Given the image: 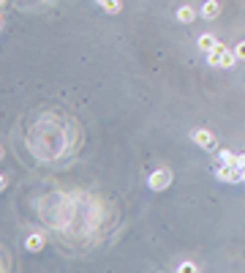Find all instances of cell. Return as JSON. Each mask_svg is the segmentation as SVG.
<instances>
[{
  "label": "cell",
  "instance_id": "11",
  "mask_svg": "<svg viewBox=\"0 0 245 273\" xmlns=\"http://www.w3.org/2000/svg\"><path fill=\"white\" fill-rule=\"evenodd\" d=\"M177 271H180V273H196V271H199V265H194V263H183V265H177Z\"/></svg>",
  "mask_w": 245,
  "mask_h": 273
},
{
  "label": "cell",
  "instance_id": "12",
  "mask_svg": "<svg viewBox=\"0 0 245 273\" xmlns=\"http://www.w3.org/2000/svg\"><path fill=\"white\" fill-rule=\"evenodd\" d=\"M235 55H237V60H245V41H240L235 46Z\"/></svg>",
  "mask_w": 245,
  "mask_h": 273
},
{
  "label": "cell",
  "instance_id": "6",
  "mask_svg": "<svg viewBox=\"0 0 245 273\" xmlns=\"http://www.w3.org/2000/svg\"><path fill=\"white\" fill-rule=\"evenodd\" d=\"M218 44H221V38H215L213 33H204V36H199V49L202 52H213Z\"/></svg>",
  "mask_w": 245,
  "mask_h": 273
},
{
  "label": "cell",
  "instance_id": "3",
  "mask_svg": "<svg viewBox=\"0 0 245 273\" xmlns=\"http://www.w3.org/2000/svg\"><path fill=\"white\" fill-rule=\"evenodd\" d=\"M191 139H194L199 148H204V150H215V148H218V145H215L213 131H207V129H196L194 134H191Z\"/></svg>",
  "mask_w": 245,
  "mask_h": 273
},
{
  "label": "cell",
  "instance_id": "1",
  "mask_svg": "<svg viewBox=\"0 0 245 273\" xmlns=\"http://www.w3.org/2000/svg\"><path fill=\"white\" fill-rule=\"evenodd\" d=\"M215 178L224 183H240L243 181V170L240 167H232V164H221L218 170H215Z\"/></svg>",
  "mask_w": 245,
  "mask_h": 273
},
{
  "label": "cell",
  "instance_id": "9",
  "mask_svg": "<svg viewBox=\"0 0 245 273\" xmlns=\"http://www.w3.org/2000/svg\"><path fill=\"white\" fill-rule=\"evenodd\" d=\"M177 19L188 25V22H194V19H196V11L191 8V5H183V8H177Z\"/></svg>",
  "mask_w": 245,
  "mask_h": 273
},
{
  "label": "cell",
  "instance_id": "5",
  "mask_svg": "<svg viewBox=\"0 0 245 273\" xmlns=\"http://www.w3.org/2000/svg\"><path fill=\"white\" fill-rule=\"evenodd\" d=\"M218 14H221V3H218V0H207V3L202 5V16H204V19H215Z\"/></svg>",
  "mask_w": 245,
  "mask_h": 273
},
{
  "label": "cell",
  "instance_id": "13",
  "mask_svg": "<svg viewBox=\"0 0 245 273\" xmlns=\"http://www.w3.org/2000/svg\"><path fill=\"white\" fill-rule=\"evenodd\" d=\"M243 183H245V167H243Z\"/></svg>",
  "mask_w": 245,
  "mask_h": 273
},
{
  "label": "cell",
  "instance_id": "2",
  "mask_svg": "<svg viewBox=\"0 0 245 273\" xmlns=\"http://www.w3.org/2000/svg\"><path fill=\"white\" fill-rule=\"evenodd\" d=\"M169 183H172V172H169V170H155L153 175L147 178V186L153 191H163Z\"/></svg>",
  "mask_w": 245,
  "mask_h": 273
},
{
  "label": "cell",
  "instance_id": "7",
  "mask_svg": "<svg viewBox=\"0 0 245 273\" xmlns=\"http://www.w3.org/2000/svg\"><path fill=\"white\" fill-rule=\"evenodd\" d=\"M221 164H232V167H240L243 170V156H235L232 150L221 148Z\"/></svg>",
  "mask_w": 245,
  "mask_h": 273
},
{
  "label": "cell",
  "instance_id": "8",
  "mask_svg": "<svg viewBox=\"0 0 245 273\" xmlns=\"http://www.w3.org/2000/svg\"><path fill=\"white\" fill-rule=\"evenodd\" d=\"M235 63H237L235 49H226V46H224V52H221V57H218V66H221V68H232Z\"/></svg>",
  "mask_w": 245,
  "mask_h": 273
},
{
  "label": "cell",
  "instance_id": "4",
  "mask_svg": "<svg viewBox=\"0 0 245 273\" xmlns=\"http://www.w3.org/2000/svg\"><path fill=\"white\" fill-rule=\"evenodd\" d=\"M44 241H46V235L33 232V235L25 238V249H27V252H41V249H44Z\"/></svg>",
  "mask_w": 245,
  "mask_h": 273
},
{
  "label": "cell",
  "instance_id": "10",
  "mask_svg": "<svg viewBox=\"0 0 245 273\" xmlns=\"http://www.w3.org/2000/svg\"><path fill=\"white\" fill-rule=\"evenodd\" d=\"M98 5L104 11H109V14H118L120 11V0H98Z\"/></svg>",
  "mask_w": 245,
  "mask_h": 273
}]
</instances>
